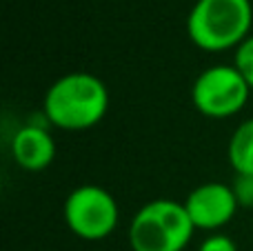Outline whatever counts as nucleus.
I'll return each instance as SVG.
<instances>
[{
	"mask_svg": "<svg viewBox=\"0 0 253 251\" xmlns=\"http://www.w3.org/2000/svg\"><path fill=\"white\" fill-rule=\"evenodd\" d=\"M231 187L240 207H253V176H236Z\"/></svg>",
	"mask_w": 253,
	"mask_h": 251,
	"instance_id": "nucleus-11",
	"label": "nucleus"
},
{
	"mask_svg": "<svg viewBox=\"0 0 253 251\" xmlns=\"http://www.w3.org/2000/svg\"><path fill=\"white\" fill-rule=\"evenodd\" d=\"M227 160L236 176H253V118L233 129L227 145Z\"/></svg>",
	"mask_w": 253,
	"mask_h": 251,
	"instance_id": "nucleus-8",
	"label": "nucleus"
},
{
	"mask_svg": "<svg viewBox=\"0 0 253 251\" xmlns=\"http://www.w3.org/2000/svg\"><path fill=\"white\" fill-rule=\"evenodd\" d=\"M193 234L196 227L184 203L173 198H156L142 205L126 231L131 251H184Z\"/></svg>",
	"mask_w": 253,
	"mask_h": 251,
	"instance_id": "nucleus-3",
	"label": "nucleus"
},
{
	"mask_svg": "<svg viewBox=\"0 0 253 251\" xmlns=\"http://www.w3.org/2000/svg\"><path fill=\"white\" fill-rule=\"evenodd\" d=\"M233 65L238 67V71L242 74V78L247 80V84L253 91V34L233 53Z\"/></svg>",
	"mask_w": 253,
	"mask_h": 251,
	"instance_id": "nucleus-9",
	"label": "nucleus"
},
{
	"mask_svg": "<svg viewBox=\"0 0 253 251\" xmlns=\"http://www.w3.org/2000/svg\"><path fill=\"white\" fill-rule=\"evenodd\" d=\"M251 87L238 67L211 65L196 76L191 84V102L198 114L211 120H224L238 116L247 107Z\"/></svg>",
	"mask_w": 253,
	"mask_h": 251,
	"instance_id": "nucleus-5",
	"label": "nucleus"
},
{
	"mask_svg": "<svg viewBox=\"0 0 253 251\" xmlns=\"http://www.w3.org/2000/svg\"><path fill=\"white\" fill-rule=\"evenodd\" d=\"M62 218L76 238L98 243L118 229L120 207L109 189L100 185H80L67 194Z\"/></svg>",
	"mask_w": 253,
	"mask_h": 251,
	"instance_id": "nucleus-4",
	"label": "nucleus"
},
{
	"mask_svg": "<svg viewBox=\"0 0 253 251\" xmlns=\"http://www.w3.org/2000/svg\"><path fill=\"white\" fill-rule=\"evenodd\" d=\"M184 209H187L196 229L215 234L236 218L240 205H238L231 185L211 180L202 182L196 189L189 191L184 198Z\"/></svg>",
	"mask_w": 253,
	"mask_h": 251,
	"instance_id": "nucleus-6",
	"label": "nucleus"
},
{
	"mask_svg": "<svg viewBox=\"0 0 253 251\" xmlns=\"http://www.w3.org/2000/svg\"><path fill=\"white\" fill-rule=\"evenodd\" d=\"M251 0H196L187 16V36L209 53L236 51L251 36Z\"/></svg>",
	"mask_w": 253,
	"mask_h": 251,
	"instance_id": "nucleus-2",
	"label": "nucleus"
},
{
	"mask_svg": "<svg viewBox=\"0 0 253 251\" xmlns=\"http://www.w3.org/2000/svg\"><path fill=\"white\" fill-rule=\"evenodd\" d=\"M109 111V89L89 71H69L49 84L42 114L62 131H87L102 123Z\"/></svg>",
	"mask_w": 253,
	"mask_h": 251,
	"instance_id": "nucleus-1",
	"label": "nucleus"
},
{
	"mask_svg": "<svg viewBox=\"0 0 253 251\" xmlns=\"http://www.w3.org/2000/svg\"><path fill=\"white\" fill-rule=\"evenodd\" d=\"M198 251H238V245L231 236L215 231V234H209L198 245Z\"/></svg>",
	"mask_w": 253,
	"mask_h": 251,
	"instance_id": "nucleus-10",
	"label": "nucleus"
},
{
	"mask_svg": "<svg viewBox=\"0 0 253 251\" xmlns=\"http://www.w3.org/2000/svg\"><path fill=\"white\" fill-rule=\"evenodd\" d=\"M11 158L25 171H42L56 158V140L44 125H22L13 133Z\"/></svg>",
	"mask_w": 253,
	"mask_h": 251,
	"instance_id": "nucleus-7",
	"label": "nucleus"
}]
</instances>
